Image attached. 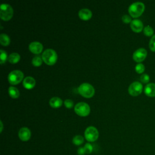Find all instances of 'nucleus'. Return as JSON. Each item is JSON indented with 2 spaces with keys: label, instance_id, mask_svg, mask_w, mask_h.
<instances>
[{
  "label": "nucleus",
  "instance_id": "1a4fd4ad",
  "mask_svg": "<svg viewBox=\"0 0 155 155\" xmlns=\"http://www.w3.org/2000/svg\"><path fill=\"white\" fill-rule=\"evenodd\" d=\"M147 55V50L144 48H139L133 53V58L135 61L137 62H140L145 59Z\"/></svg>",
  "mask_w": 155,
  "mask_h": 155
},
{
  "label": "nucleus",
  "instance_id": "39448f33",
  "mask_svg": "<svg viewBox=\"0 0 155 155\" xmlns=\"http://www.w3.org/2000/svg\"><path fill=\"white\" fill-rule=\"evenodd\" d=\"M24 77V73L19 70H14L8 75V80L11 84H17L20 82Z\"/></svg>",
  "mask_w": 155,
  "mask_h": 155
},
{
  "label": "nucleus",
  "instance_id": "cd10ccee",
  "mask_svg": "<svg viewBox=\"0 0 155 155\" xmlns=\"http://www.w3.org/2000/svg\"><path fill=\"white\" fill-rule=\"evenodd\" d=\"M122 20L125 23H129V22H131L132 21L131 17L128 15H124L122 16Z\"/></svg>",
  "mask_w": 155,
  "mask_h": 155
},
{
  "label": "nucleus",
  "instance_id": "7c9ffc66",
  "mask_svg": "<svg viewBox=\"0 0 155 155\" xmlns=\"http://www.w3.org/2000/svg\"><path fill=\"white\" fill-rule=\"evenodd\" d=\"M0 122H1V131H2V120H1L0 121Z\"/></svg>",
  "mask_w": 155,
  "mask_h": 155
},
{
  "label": "nucleus",
  "instance_id": "0eeeda50",
  "mask_svg": "<svg viewBox=\"0 0 155 155\" xmlns=\"http://www.w3.org/2000/svg\"><path fill=\"white\" fill-rule=\"evenodd\" d=\"M90 108L89 105L84 102H79L74 106V111L80 116H86L90 113Z\"/></svg>",
  "mask_w": 155,
  "mask_h": 155
},
{
  "label": "nucleus",
  "instance_id": "ddd939ff",
  "mask_svg": "<svg viewBox=\"0 0 155 155\" xmlns=\"http://www.w3.org/2000/svg\"><path fill=\"white\" fill-rule=\"evenodd\" d=\"M144 93L149 97H155V83H149L146 85Z\"/></svg>",
  "mask_w": 155,
  "mask_h": 155
},
{
  "label": "nucleus",
  "instance_id": "f257e3e1",
  "mask_svg": "<svg viewBox=\"0 0 155 155\" xmlns=\"http://www.w3.org/2000/svg\"><path fill=\"white\" fill-rule=\"evenodd\" d=\"M145 10V5L143 2L137 1L132 3L128 7V12L131 16L137 18L140 16Z\"/></svg>",
  "mask_w": 155,
  "mask_h": 155
},
{
  "label": "nucleus",
  "instance_id": "412c9836",
  "mask_svg": "<svg viewBox=\"0 0 155 155\" xmlns=\"http://www.w3.org/2000/svg\"><path fill=\"white\" fill-rule=\"evenodd\" d=\"M42 58L39 55L35 56L33 58L31 62L32 64L35 66H39L42 64Z\"/></svg>",
  "mask_w": 155,
  "mask_h": 155
},
{
  "label": "nucleus",
  "instance_id": "9b49d317",
  "mask_svg": "<svg viewBox=\"0 0 155 155\" xmlns=\"http://www.w3.org/2000/svg\"><path fill=\"white\" fill-rule=\"evenodd\" d=\"M28 48L32 53L39 54L42 51L43 46L42 44L39 41H33L29 44Z\"/></svg>",
  "mask_w": 155,
  "mask_h": 155
},
{
  "label": "nucleus",
  "instance_id": "5701e85b",
  "mask_svg": "<svg viewBox=\"0 0 155 155\" xmlns=\"http://www.w3.org/2000/svg\"><path fill=\"white\" fill-rule=\"evenodd\" d=\"M0 51H1L0 62L2 64L6 61L7 59H8V57H7V53L5 50H4L3 49H1Z\"/></svg>",
  "mask_w": 155,
  "mask_h": 155
},
{
  "label": "nucleus",
  "instance_id": "c756f323",
  "mask_svg": "<svg viewBox=\"0 0 155 155\" xmlns=\"http://www.w3.org/2000/svg\"><path fill=\"white\" fill-rule=\"evenodd\" d=\"M78 153L79 155H84L85 154H86L85 153V150L84 149V147H80L78 148Z\"/></svg>",
  "mask_w": 155,
  "mask_h": 155
},
{
  "label": "nucleus",
  "instance_id": "4be33fe9",
  "mask_svg": "<svg viewBox=\"0 0 155 155\" xmlns=\"http://www.w3.org/2000/svg\"><path fill=\"white\" fill-rule=\"evenodd\" d=\"M143 33L148 36H153V33H154V30L153 28L150 27V25H147L146 27H145L143 28Z\"/></svg>",
  "mask_w": 155,
  "mask_h": 155
},
{
  "label": "nucleus",
  "instance_id": "393cba45",
  "mask_svg": "<svg viewBox=\"0 0 155 155\" xmlns=\"http://www.w3.org/2000/svg\"><path fill=\"white\" fill-rule=\"evenodd\" d=\"M149 47L153 51H155V35H154L150 39L149 42Z\"/></svg>",
  "mask_w": 155,
  "mask_h": 155
},
{
  "label": "nucleus",
  "instance_id": "20e7f679",
  "mask_svg": "<svg viewBox=\"0 0 155 155\" xmlns=\"http://www.w3.org/2000/svg\"><path fill=\"white\" fill-rule=\"evenodd\" d=\"M13 10L12 6L7 3H2L0 6V16L2 19L9 20L13 16Z\"/></svg>",
  "mask_w": 155,
  "mask_h": 155
},
{
  "label": "nucleus",
  "instance_id": "dca6fc26",
  "mask_svg": "<svg viewBox=\"0 0 155 155\" xmlns=\"http://www.w3.org/2000/svg\"><path fill=\"white\" fill-rule=\"evenodd\" d=\"M49 103L50 105L54 108H57L60 107L62 104V99L57 96H54V97H52L50 101H49Z\"/></svg>",
  "mask_w": 155,
  "mask_h": 155
},
{
  "label": "nucleus",
  "instance_id": "6e6552de",
  "mask_svg": "<svg viewBox=\"0 0 155 155\" xmlns=\"http://www.w3.org/2000/svg\"><path fill=\"white\" fill-rule=\"evenodd\" d=\"M142 84L138 81H134L129 85L128 92L131 95L136 96L141 93V92L142 91Z\"/></svg>",
  "mask_w": 155,
  "mask_h": 155
},
{
  "label": "nucleus",
  "instance_id": "c85d7f7f",
  "mask_svg": "<svg viewBox=\"0 0 155 155\" xmlns=\"http://www.w3.org/2000/svg\"><path fill=\"white\" fill-rule=\"evenodd\" d=\"M64 104L67 108H71L73 105V101L70 99H67L64 101Z\"/></svg>",
  "mask_w": 155,
  "mask_h": 155
},
{
  "label": "nucleus",
  "instance_id": "a211bd4d",
  "mask_svg": "<svg viewBox=\"0 0 155 155\" xmlns=\"http://www.w3.org/2000/svg\"><path fill=\"white\" fill-rule=\"evenodd\" d=\"M8 93L13 98H16L19 96V91L18 89L13 86H10L8 87Z\"/></svg>",
  "mask_w": 155,
  "mask_h": 155
},
{
  "label": "nucleus",
  "instance_id": "2eb2a0df",
  "mask_svg": "<svg viewBox=\"0 0 155 155\" xmlns=\"http://www.w3.org/2000/svg\"><path fill=\"white\" fill-rule=\"evenodd\" d=\"M79 16L82 19L87 20L91 17L92 12L88 8H81L79 11Z\"/></svg>",
  "mask_w": 155,
  "mask_h": 155
},
{
  "label": "nucleus",
  "instance_id": "4468645a",
  "mask_svg": "<svg viewBox=\"0 0 155 155\" xmlns=\"http://www.w3.org/2000/svg\"><path fill=\"white\" fill-rule=\"evenodd\" d=\"M22 84H23V85L24 86V87H25L26 88H28V89H30L35 86V79L32 76H26L25 78H24Z\"/></svg>",
  "mask_w": 155,
  "mask_h": 155
},
{
  "label": "nucleus",
  "instance_id": "f8f14e48",
  "mask_svg": "<svg viewBox=\"0 0 155 155\" xmlns=\"http://www.w3.org/2000/svg\"><path fill=\"white\" fill-rule=\"evenodd\" d=\"M143 22L138 19H133L130 24L131 28L135 32H140L143 29Z\"/></svg>",
  "mask_w": 155,
  "mask_h": 155
},
{
  "label": "nucleus",
  "instance_id": "f3484780",
  "mask_svg": "<svg viewBox=\"0 0 155 155\" xmlns=\"http://www.w3.org/2000/svg\"><path fill=\"white\" fill-rule=\"evenodd\" d=\"M20 59V55L16 52H13L10 53L8 56V60L12 64L16 63Z\"/></svg>",
  "mask_w": 155,
  "mask_h": 155
},
{
  "label": "nucleus",
  "instance_id": "7ed1b4c3",
  "mask_svg": "<svg viewBox=\"0 0 155 155\" xmlns=\"http://www.w3.org/2000/svg\"><path fill=\"white\" fill-rule=\"evenodd\" d=\"M79 93L85 97H91L94 93V89L92 85L88 82L81 84L78 87Z\"/></svg>",
  "mask_w": 155,
  "mask_h": 155
},
{
  "label": "nucleus",
  "instance_id": "9d476101",
  "mask_svg": "<svg viewBox=\"0 0 155 155\" xmlns=\"http://www.w3.org/2000/svg\"><path fill=\"white\" fill-rule=\"evenodd\" d=\"M18 136L21 140L27 141L30 138L31 131L28 128L23 127L19 129L18 131Z\"/></svg>",
  "mask_w": 155,
  "mask_h": 155
},
{
  "label": "nucleus",
  "instance_id": "6ab92c4d",
  "mask_svg": "<svg viewBox=\"0 0 155 155\" xmlns=\"http://www.w3.org/2000/svg\"><path fill=\"white\" fill-rule=\"evenodd\" d=\"M0 42L3 45H7L10 42V39L7 34L1 33L0 35Z\"/></svg>",
  "mask_w": 155,
  "mask_h": 155
},
{
  "label": "nucleus",
  "instance_id": "b1692460",
  "mask_svg": "<svg viewBox=\"0 0 155 155\" xmlns=\"http://www.w3.org/2000/svg\"><path fill=\"white\" fill-rule=\"evenodd\" d=\"M135 70L138 73H142L145 70V66L143 64L138 63L135 67Z\"/></svg>",
  "mask_w": 155,
  "mask_h": 155
},
{
  "label": "nucleus",
  "instance_id": "a878e982",
  "mask_svg": "<svg viewBox=\"0 0 155 155\" xmlns=\"http://www.w3.org/2000/svg\"><path fill=\"white\" fill-rule=\"evenodd\" d=\"M140 80L143 83H148L150 81V76L147 74H142L140 77Z\"/></svg>",
  "mask_w": 155,
  "mask_h": 155
},
{
  "label": "nucleus",
  "instance_id": "aec40b11",
  "mask_svg": "<svg viewBox=\"0 0 155 155\" xmlns=\"http://www.w3.org/2000/svg\"><path fill=\"white\" fill-rule=\"evenodd\" d=\"M73 142L76 145H79L84 142V137L81 135H76L73 138Z\"/></svg>",
  "mask_w": 155,
  "mask_h": 155
},
{
  "label": "nucleus",
  "instance_id": "bb28decb",
  "mask_svg": "<svg viewBox=\"0 0 155 155\" xmlns=\"http://www.w3.org/2000/svg\"><path fill=\"white\" fill-rule=\"evenodd\" d=\"M84 148L85 150L86 154H90L93 150V147L90 143H87Z\"/></svg>",
  "mask_w": 155,
  "mask_h": 155
},
{
  "label": "nucleus",
  "instance_id": "f03ea898",
  "mask_svg": "<svg viewBox=\"0 0 155 155\" xmlns=\"http://www.w3.org/2000/svg\"><path fill=\"white\" fill-rule=\"evenodd\" d=\"M57 58L56 52L52 48L45 49L42 54V60L48 65L54 64L57 60Z\"/></svg>",
  "mask_w": 155,
  "mask_h": 155
},
{
  "label": "nucleus",
  "instance_id": "423d86ee",
  "mask_svg": "<svg viewBox=\"0 0 155 155\" xmlns=\"http://www.w3.org/2000/svg\"><path fill=\"white\" fill-rule=\"evenodd\" d=\"M85 137L89 142L95 141L99 136V132L97 128L93 126H90L85 129Z\"/></svg>",
  "mask_w": 155,
  "mask_h": 155
}]
</instances>
